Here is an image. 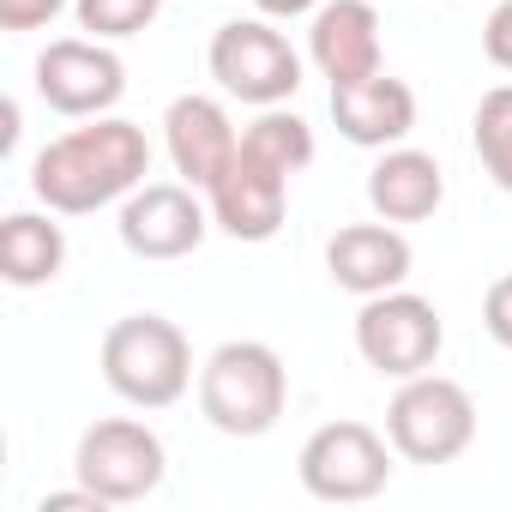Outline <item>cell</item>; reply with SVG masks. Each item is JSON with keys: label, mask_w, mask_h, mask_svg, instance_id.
Listing matches in <instances>:
<instances>
[{"label": "cell", "mask_w": 512, "mask_h": 512, "mask_svg": "<svg viewBox=\"0 0 512 512\" xmlns=\"http://www.w3.org/2000/svg\"><path fill=\"white\" fill-rule=\"evenodd\" d=\"M145 175H151L145 127H133L121 115H97L91 127H73L37 151L31 193L61 217H85V211H103V205L127 199L133 187H145Z\"/></svg>", "instance_id": "cell-1"}, {"label": "cell", "mask_w": 512, "mask_h": 512, "mask_svg": "<svg viewBox=\"0 0 512 512\" xmlns=\"http://www.w3.org/2000/svg\"><path fill=\"white\" fill-rule=\"evenodd\" d=\"M290 404V368L260 338H229L199 368V410L229 440H260L278 428Z\"/></svg>", "instance_id": "cell-2"}, {"label": "cell", "mask_w": 512, "mask_h": 512, "mask_svg": "<svg viewBox=\"0 0 512 512\" xmlns=\"http://www.w3.org/2000/svg\"><path fill=\"white\" fill-rule=\"evenodd\" d=\"M103 380L139 410H169L193 386V344L163 314H127L103 332Z\"/></svg>", "instance_id": "cell-3"}, {"label": "cell", "mask_w": 512, "mask_h": 512, "mask_svg": "<svg viewBox=\"0 0 512 512\" xmlns=\"http://www.w3.org/2000/svg\"><path fill=\"white\" fill-rule=\"evenodd\" d=\"M386 440L404 464H452L476 440V398L434 368L410 374L386 404Z\"/></svg>", "instance_id": "cell-4"}, {"label": "cell", "mask_w": 512, "mask_h": 512, "mask_svg": "<svg viewBox=\"0 0 512 512\" xmlns=\"http://www.w3.org/2000/svg\"><path fill=\"white\" fill-rule=\"evenodd\" d=\"M205 61H211V79L229 97L253 103V109H278V103H290L302 91V55L266 19H229L211 37Z\"/></svg>", "instance_id": "cell-5"}, {"label": "cell", "mask_w": 512, "mask_h": 512, "mask_svg": "<svg viewBox=\"0 0 512 512\" xmlns=\"http://www.w3.org/2000/svg\"><path fill=\"white\" fill-rule=\"evenodd\" d=\"M163 470H169V452L157 440V428L133 422V416H109V422H91L79 434V452H73V476L109 500V506H133L145 494L163 488Z\"/></svg>", "instance_id": "cell-6"}, {"label": "cell", "mask_w": 512, "mask_h": 512, "mask_svg": "<svg viewBox=\"0 0 512 512\" xmlns=\"http://www.w3.org/2000/svg\"><path fill=\"white\" fill-rule=\"evenodd\" d=\"M296 476L314 500H332V506L374 500L392 482V440L374 434L368 422H326L308 434Z\"/></svg>", "instance_id": "cell-7"}, {"label": "cell", "mask_w": 512, "mask_h": 512, "mask_svg": "<svg viewBox=\"0 0 512 512\" xmlns=\"http://www.w3.org/2000/svg\"><path fill=\"white\" fill-rule=\"evenodd\" d=\"M440 344H446V326H440V308L428 296L386 290V296H368L356 314V350L386 380L428 374L440 362Z\"/></svg>", "instance_id": "cell-8"}, {"label": "cell", "mask_w": 512, "mask_h": 512, "mask_svg": "<svg viewBox=\"0 0 512 512\" xmlns=\"http://www.w3.org/2000/svg\"><path fill=\"white\" fill-rule=\"evenodd\" d=\"M127 91V67L109 43L97 37H61L37 55V97L55 109V115H73V121H97L121 103Z\"/></svg>", "instance_id": "cell-9"}, {"label": "cell", "mask_w": 512, "mask_h": 512, "mask_svg": "<svg viewBox=\"0 0 512 512\" xmlns=\"http://www.w3.org/2000/svg\"><path fill=\"white\" fill-rule=\"evenodd\" d=\"M211 223L235 241H272L284 229V205H290V169L260 157L253 145H235L229 169L205 187Z\"/></svg>", "instance_id": "cell-10"}, {"label": "cell", "mask_w": 512, "mask_h": 512, "mask_svg": "<svg viewBox=\"0 0 512 512\" xmlns=\"http://www.w3.org/2000/svg\"><path fill=\"white\" fill-rule=\"evenodd\" d=\"M121 247L139 260H187L211 229V205L187 181H145L121 199Z\"/></svg>", "instance_id": "cell-11"}, {"label": "cell", "mask_w": 512, "mask_h": 512, "mask_svg": "<svg viewBox=\"0 0 512 512\" xmlns=\"http://www.w3.org/2000/svg\"><path fill=\"white\" fill-rule=\"evenodd\" d=\"M410 266H416V253H410V241H404V229L398 223H344L332 241H326V272H332V284L338 290H350V296H386V290H404V278H410Z\"/></svg>", "instance_id": "cell-12"}, {"label": "cell", "mask_w": 512, "mask_h": 512, "mask_svg": "<svg viewBox=\"0 0 512 512\" xmlns=\"http://www.w3.org/2000/svg\"><path fill=\"white\" fill-rule=\"evenodd\" d=\"M163 145H169L175 175H181L187 187H199V193H205V187L229 169V157H235L241 133L229 127V109H223L217 97L187 91V97H175V103L163 109Z\"/></svg>", "instance_id": "cell-13"}, {"label": "cell", "mask_w": 512, "mask_h": 512, "mask_svg": "<svg viewBox=\"0 0 512 512\" xmlns=\"http://www.w3.org/2000/svg\"><path fill=\"white\" fill-rule=\"evenodd\" d=\"M332 121L350 145L362 151H392L416 133V91L404 79H392L386 67L356 79V85H332Z\"/></svg>", "instance_id": "cell-14"}, {"label": "cell", "mask_w": 512, "mask_h": 512, "mask_svg": "<svg viewBox=\"0 0 512 512\" xmlns=\"http://www.w3.org/2000/svg\"><path fill=\"white\" fill-rule=\"evenodd\" d=\"M308 61L332 85H356L380 73V13L368 0H320V13L308 25Z\"/></svg>", "instance_id": "cell-15"}, {"label": "cell", "mask_w": 512, "mask_h": 512, "mask_svg": "<svg viewBox=\"0 0 512 512\" xmlns=\"http://www.w3.org/2000/svg\"><path fill=\"white\" fill-rule=\"evenodd\" d=\"M440 199H446V175H440V163H434L428 151L392 145V151H380V163L368 169V205H374V217H386V223H422V217L440 211Z\"/></svg>", "instance_id": "cell-16"}, {"label": "cell", "mask_w": 512, "mask_h": 512, "mask_svg": "<svg viewBox=\"0 0 512 512\" xmlns=\"http://www.w3.org/2000/svg\"><path fill=\"white\" fill-rule=\"evenodd\" d=\"M67 266V229L43 211H13L0 223V278L13 290H37L55 284Z\"/></svg>", "instance_id": "cell-17"}, {"label": "cell", "mask_w": 512, "mask_h": 512, "mask_svg": "<svg viewBox=\"0 0 512 512\" xmlns=\"http://www.w3.org/2000/svg\"><path fill=\"white\" fill-rule=\"evenodd\" d=\"M470 145H476L488 181H494L500 193H512V85L482 91L476 121H470Z\"/></svg>", "instance_id": "cell-18"}, {"label": "cell", "mask_w": 512, "mask_h": 512, "mask_svg": "<svg viewBox=\"0 0 512 512\" xmlns=\"http://www.w3.org/2000/svg\"><path fill=\"white\" fill-rule=\"evenodd\" d=\"M241 145H253L260 157H272V163H284L290 175H302L308 163H314V127L296 115V109H260V121H253L247 133H241Z\"/></svg>", "instance_id": "cell-19"}, {"label": "cell", "mask_w": 512, "mask_h": 512, "mask_svg": "<svg viewBox=\"0 0 512 512\" xmlns=\"http://www.w3.org/2000/svg\"><path fill=\"white\" fill-rule=\"evenodd\" d=\"M157 7H163V0H73L79 31H91L97 43H121V37L151 31L157 25Z\"/></svg>", "instance_id": "cell-20"}, {"label": "cell", "mask_w": 512, "mask_h": 512, "mask_svg": "<svg viewBox=\"0 0 512 512\" xmlns=\"http://www.w3.org/2000/svg\"><path fill=\"white\" fill-rule=\"evenodd\" d=\"M482 326H488V338H494L500 350H512V272L488 284V296H482Z\"/></svg>", "instance_id": "cell-21"}, {"label": "cell", "mask_w": 512, "mask_h": 512, "mask_svg": "<svg viewBox=\"0 0 512 512\" xmlns=\"http://www.w3.org/2000/svg\"><path fill=\"white\" fill-rule=\"evenodd\" d=\"M67 0H0V31H43Z\"/></svg>", "instance_id": "cell-22"}, {"label": "cell", "mask_w": 512, "mask_h": 512, "mask_svg": "<svg viewBox=\"0 0 512 512\" xmlns=\"http://www.w3.org/2000/svg\"><path fill=\"white\" fill-rule=\"evenodd\" d=\"M482 55H488L500 73H512V0H500V7L488 13V25H482Z\"/></svg>", "instance_id": "cell-23"}, {"label": "cell", "mask_w": 512, "mask_h": 512, "mask_svg": "<svg viewBox=\"0 0 512 512\" xmlns=\"http://www.w3.org/2000/svg\"><path fill=\"white\" fill-rule=\"evenodd\" d=\"M266 19H302V13H320V0H253Z\"/></svg>", "instance_id": "cell-24"}]
</instances>
